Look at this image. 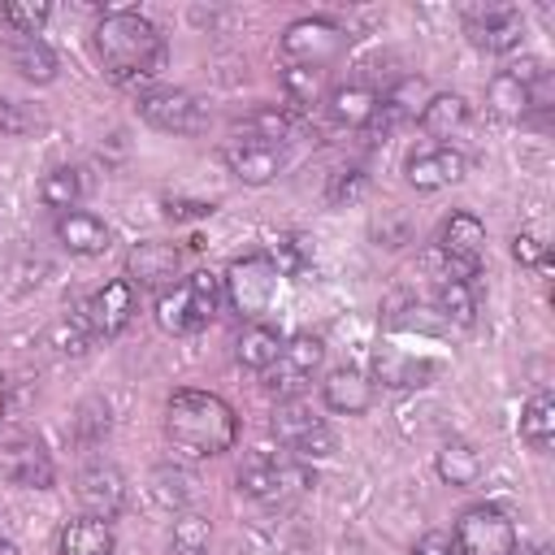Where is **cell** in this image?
Wrapping results in <instances>:
<instances>
[{"label":"cell","mask_w":555,"mask_h":555,"mask_svg":"<svg viewBox=\"0 0 555 555\" xmlns=\"http://www.w3.org/2000/svg\"><path fill=\"white\" fill-rule=\"evenodd\" d=\"M91 43L113 82H147L165 69V35L139 9H108L95 22Z\"/></svg>","instance_id":"6da1fadb"},{"label":"cell","mask_w":555,"mask_h":555,"mask_svg":"<svg viewBox=\"0 0 555 555\" xmlns=\"http://www.w3.org/2000/svg\"><path fill=\"white\" fill-rule=\"evenodd\" d=\"M165 434L186 455H221L238 438V416L221 395L173 390L165 403Z\"/></svg>","instance_id":"7a4b0ae2"},{"label":"cell","mask_w":555,"mask_h":555,"mask_svg":"<svg viewBox=\"0 0 555 555\" xmlns=\"http://www.w3.org/2000/svg\"><path fill=\"white\" fill-rule=\"evenodd\" d=\"M451 546H455V555H516L520 551L516 520L494 503H477V507L460 512Z\"/></svg>","instance_id":"3957f363"},{"label":"cell","mask_w":555,"mask_h":555,"mask_svg":"<svg viewBox=\"0 0 555 555\" xmlns=\"http://www.w3.org/2000/svg\"><path fill=\"white\" fill-rule=\"evenodd\" d=\"M347 43H351V35L330 17H299L278 39L286 65H308V69H325L330 61L343 56Z\"/></svg>","instance_id":"277c9868"},{"label":"cell","mask_w":555,"mask_h":555,"mask_svg":"<svg viewBox=\"0 0 555 555\" xmlns=\"http://www.w3.org/2000/svg\"><path fill=\"white\" fill-rule=\"evenodd\" d=\"M234 481H238L243 494H251L260 503H286V499H295V494H304L312 486V473L304 464H286V460H273V455L256 451V455H247L238 464Z\"/></svg>","instance_id":"5b68a950"},{"label":"cell","mask_w":555,"mask_h":555,"mask_svg":"<svg viewBox=\"0 0 555 555\" xmlns=\"http://www.w3.org/2000/svg\"><path fill=\"white\" fill-rule=\"evenodd\" d=\"M481 251H486V225L473 212H451L438 230V256L447 260L442 278L473 282L481 269Z\"/></svg>","instance_id":"8992f818"},{"label":"cell","mask_w":555,"mask_h":555,"mask_svg":"<svg viewBox=\"0 0 555 555\" xmlns=\"http://www.w3.org/2000/svg\"><path fill=\"white\" fill-rule=\"evenodd\" d=\"M139 117L169 134H199L208 126L204 104L182 87H152L139 95Z\"/></svg>","instance_id":"52a82bcc"},{"label":"cell","mask_w":555,"mask_h":555,"mask_svg":"<svg viewBox=\"0 0 555 555\" xmlns=\"http://www.w3.org/2000/svg\"><path fill=\"white\" fill-rule=\"evenodd\" d=\"M225 295L243 317H260L278 291V269L269 264V256H243L225 269Z\"/></svg>","instance_id":"ba28073f"},{"label":"cell","mask_w":555,"mask_h":555,"mask_svg":"<svg viewBox=\"0 0 555 555\" xmlns=\"http://www.w3.org/2000/svg\"><path fill=\"white\" fill-rule=\"evenodd\" d=\"M0 473L13 481V486H26V490H48L56 468H52V455L43 451L39 438L30 434H9L0 442Z\"/></svg>","instance_id":"9c48e42d"},{"label":"cell","mask_w":555,"mask_h":555,"mask_svg":"<svg viewBox=\"0 0 555 555\" xmlns=\"http://www.w3.org/2000/svg\"><path fill=\"white\" fill-rule=\"evenodd\" d=\"M182 273V251L173 243H160V238H147V243H134L130 256H126V282L139 286V291H169L173 278Z\"/></svg>","instance_id":"30bf717a"},{"label":"cell","mask_w":555,"mask_h":555,"mask_svg":"<svg viewBox=\"0 0 555 555\" xmlns=\"http://www.w3.org/2000/svg\"><path fill=\"white\" fill-rule=\"evenodd\" d=\"M74 494H78V503H82V516L113 520V516H121V507H126V477H121L113 464H87V468L78 473Z\"/></svg>","instance_id":"8fae6325"},{"label":"cell","mask_w":555,"mask_h":555,"mask_svg":"<svg viewBox=\"0 0 555 555\" xmlns=\"http://www.w3.org/2000/svg\"><path fill=\"white\" fill-rule=\"evenodd\" d=\"M221 156H225L230 173H234L238 182H247V186H264V182H273L278 169H282V147L256 139V134L230 139V143L221 147Z\"/></svg>","instance_id":"7c38bea8"},{"label":"cell","mask_w":555,"mask_h":555,"mask_svg":"<svg viewBox=\"0 0 555 555\" xmlns=\"http://www.w3.org/2000/svg\"><path fill=\"white\" fill-rule=\"evenodd\" d=\"M82 312H87L91 334L113 338V334H121V330L130 325V317H134V286H130L126 278H113V282H104V286L87 299Z\"/></svg>","instance_id":"4fadbf2b"},{"label":"cell","mask_w":555,"mask_h":555,"mask_svg":"<svg viewBox=\"0 0 555 555\" xmlns=\"http://www.w3.org/2000/svg\"><path fill=\"white\" fill-rule=\"evenodd\" d=\"M468 39L486 52H516L520 39H525V22L512 4H494L486 13H468Z\"/></svg>","instance_id":"5bb4252c"},{"label":"cell","mask_w":555,"mask_h":555,"mask_svg":"<svg viewBox=\"0 0 555 555\" xmlns=\"http://www.w3.org/2000/svg\"><path fill=\"white\" fill-rule=\"evenodd\" d=\"M464 169H468V160H464L455 147H447V143H438V147H429V152H412L408 165H403L408 186H416V191L451 186V182L464 178Z\"/></svg>","instance_id":"9a60e30c"},{"label":"cell","mask_w":555,"mask_h":555,"mask_svg":"<svg viewBox=\"0 0 555 555\" xmlns=\"http://www.w3.org/2000/svg\"><path fill=\"white\" fill-rule=\"evenodd\" d=\"M321 356H325V347H321V338L317 334H295L291 343H282V351H278V360H273V377H269V386L278 390H295V386H304L317 369H321Z\"/></svg>","instance_id":"2e32d148"},{"label":"cell","mask_w":555,"mask_h":555,"mask_svg":"<svg viewBox=\"0 0 555 555\" xmlns=\"http://www.w3.org/2000/svg\"><path fill=\"white\" fill-rule=\"evenodd\" d=\"M4 52H9V65L26 78V82H52L56 78V52L39 39V35H13L9 30V39H4Z\"/></svg>","instance_id":"e0dca14e"},{"label":"cell","mask_w":555,"mask_h":555,"mask_svg":"<svg viewBox=\"0 0 555 555\" xmlns=\"http://www.w3.org/2000/svg\"><path fill=\"white\" fill-rule=\"evenodd\" d=\"M321 399H325V408H334L343 416H360L373 403V382L360 369H334L321 382Z\"/></svg>","instance_id":"ac0fdd59"},{"label":"cell","mask_w":555,"mask_h":555,"mask_svg":"<svg viewBox=\"0 0 555 555\" xmlns=\"http://www.w3.org/2000/svg\"><path fill=\"white\" fill-rule=\"evenodd\" d=\"M56 238H61V247L74 251V256H100V251L113 243L108 225H104L95 212H61V217H56Z\"/></svg>","instance_id":"d6986e66"},{"label":"cell","mask_w":555,"mask_h":555,"mask_svg":"<svg viewBox=\"0 0 555 555\" xmlns=\"http://www.w3.org/2000/svg\"><path fill=\"white\" fill-rule=\"evenodd\" d=\"M56 551H61V555H113V551H117V538H113L108 520L74 516V520L61 525Z\"/></svg>","instance_id":"ffe728a7"},{"label":"cell","mask_w":555,"mask_h":555,"mask_svg":"<svg viewBox=\"0 0 555 555\" xmlns=\"http://www.w3.org/2000/svg\"><path fill=\"white\" fill-rule=\"evenodd\" d=\"M416 121H421V130H425L429 139H451L455 130L468 126V100L455 95V91H438V95H429V100L421 104Z\"/></svg>","instance_id":"44dd1931"},{"label":"cell","mask_w":555,"mask_h":555,"mask_svg":"<svg viewBox=\"0 0 555 555\" xmlns=\"http://www.w3.org/2000/svg\"><path fill=\"white\" fill-rule=\"evenodd\" d=\"M330 117L338 126H351V130H364L377 121V91L373 87H360V82H347V87H334L330 91Z\"/></svg>","instance_id":"7402d4cb"},{"label":"cell","mask_w":555,"mask_h":555,"mask_svg":"<svg viewBox=\"0 0 555 555\" xmlns=\"http://www.w3.org/2000/svg\"><path fill=\"white\" fill-rule=\"evenodd\" d=\"M486 104H490V113H494L499 121H520V117H529V108H533V87L503 69V74L490 78Z\"/></svg>","instance_id":"603a6c76"},{"label":"cell","mask_w":555,"mask_h":555,"mask_svg":"<svg viewBox=\"0 0 555 555\" xmlns=\"http://www.w3.org/2000/svg\"><path fill=\"white\" fill-rule=\"evenodd\" d=\"M278 351H282V338H278V330L264 325V321L243 325V334L234 338V356H238V364L251 369V373H269L273 360H278Z\"/></svg>","instance_id":"cb8c5ba5"},{"label":"cell","mask_w":555,"mask_h":555,"mask_svg":"<svg viewBox=\"0 0 555 555\" xmlns=\"http://www.w3.org/2000/svg\"><path fill=\"white\" fill-rule=\"evenodd\" d=\"M434 468H438V477H442L447 486L468 490V486H477V481H481V468H486V464H481V455L473 451V442L451 438V442H442V451H438Z\"/></svg>","instance_id":"d4e9b609"},{"label":"cell","mask_w":555,"mask_h":555,"mask_svg":"<svg viewBox=\"0 0 555 555\" xmlns=\"http://www.w3.org/2000/svg\"><path fill=\"white\" fill-rule=\"evenodd\" d=\"M87 195V178L82 169L74 165H52L43 178H39V199L43 208H56V212H74V204Z\"/></svg>","instance_id":"484cf974"},{"label":"cell","mask_w":555,"mask_h":555,"mask_svg":"<svg viewBox=\"0 0 555 555\" xmlns=\"http://www.w3.org/2000/svg\"><path fill=\"white\" fill-rule=\"evenodd\" d=\"M425 100H429V95H425V78H416V74L399 78V82H395L386 95H377L382 126H395V121H403V117H416Z\"/></svg>","instance_id":"4316f807"},{"label":"cell","mask_w":555,"mask_h":555,"mask_svg":"<svg viewBox=\"0 0 555 555\" xmlns=\"http://www.w3.org/2000/svg\"><path fill=\"white\" fill-rule=\"evenodd\" d=\"M520 438L533 447V451H546L555 442V399L546 390H538L525 412H520Z\"/></svg>","instance_id":"83f0119b"},{"label":"cell","mask_w":555,"mask_h":555,"mask_svg":"<svg viewBox=\"0 0 555 555\" xmlns=\"http://www.w3.org/2000/svg\"><path fill=\"white\" fill-rule=\"evenodd\" d=\"M156 325L165 334H191V330H199V317L191 308L186 286H169V291L156 295Z\"/></svg>","instance_id":"f1b7e54d"},{"label":"cell","mask_w":555,"mask_h":555,"mask_svg":"<svg viewBox=\"0 0 555 555\" xmlns=\"http://www.w3.org/2000/svg\"><path fill=\"white\" fill-rule=\"evenodd\" d=\"M317 425H325L317 412H312V403L308 399H282L278 408H273V434L286 442V447H295L304 434H312Z\"/></svg>","instance_id":"f546056e"},{"label":"cell","mask_w":555,"mask_h":555,"mask_svg":"<svg viewBox=\"0 0 555 555\" xmlns=\"http://www.w3.org/2000/svg\"><path fill=\"white\" fill-rule=\"evenodd\" d=\"M147 494H152L156 507L182 512V507L191 503V477H186L182 468H173V464H160V468L152 473V481H147Z\"/></svg>","instance_id":"4dcf8cb0"},{"label":"cell","mask_w":555,"mask_h":555,"mask_svg":"<svg viewBox=\"0 0 555 555\" xmlns=\"http://www.w3.org/2000/svg\"><path fill=\"white\" fill-rule=\"evenodd\" d=\"M247 134H256V139H264V143H273V147H282V143L295 134V117H291V108H282V104H256V108L247 113Z\"/></svg>","instance_id":"1f68e13d"},{"label":"cell","mask_w":555,"mask_h":555,"mask_svg":"<svg viewBox=\"0 0 555 555\" xmlns=\"http://www.w3.org/2000/svg\"><path fill=\"white\" fill-rule=\"evenodd\" d=\"M373 369H377V377H382L386 386H425V377L434 373V364H429V360L395 356V351H377Z\"/></svg>","instance_id":"d6a6232c"},{"label":"cell","mask_w":555,"mask_h":555,"mask_svg":"<svg viewBox=\"0 0 555 555\" xmlns=\"http://www.w3.org/2000/svg\"><path fill=\"white\" fill-rule=\"evenodd\" d=\"M438 312L455 325H473L477 321V295H473V282H455V278H442L438 282Z\"/></svg>","instance_id":"836d02e7"},{"label":"cell","mask_w":555,"mask_h":555,"mask_svg":"<svg viewBox=\"0 0 555 555\" xmlns=\"http://www.w3.org/2000/svg\"><path fill=\"white\" fill-rule=\"evenodd\" d=\"M208 538H212V525H208V516H195V512H178V520H173V533H169V551H173V555H204V551H208Z\"/></svg>","instance_id":"e575fe53"},{"label":"cell","mask_w":555,"mask_h":555,"mask_svg":"<svg viewBox=\"0 0 555 555\" xmlns=\"http://www.w3.org/2000/svg\"><path fill=\"white\" fill-rule=\"evenodd\" d=\"M282 91L291 104H317L325 91V69H308V65H286L282 69Z\"/></svg>","instance_id":"d590c367"},{"label":"cell","mask_w":555,"mask_h":555,"mask_svg":"<svg viewBox=\"0 0 555 555\" xmlns=\"http://www.w3.org/2000/svg\"><path fill=\"white\" fill-rule=\"evenodd\" d=\"M182 286H186V295H191V308H195L199 325H208V321L217 317V308H221V278L208 273V269H199V273H191Z\"/></svg>","instance_id":"8d00e7d4"},{"label":"cell","mask_w":555,"mask_h":555,"mask_svg":"<svg viewBox=\"0 0 555 555\" xmlns=\"http://www.w3.org/2000/svg\"><path fill=\"white\" fill-rule=\"evenodd\" d=\"M0 17H4V26H9L13 35H35V30L52 17V4H43V0H9V4L0 9Z\"/></svg>","instance_id":"74e56055"},{"label":"cell","mask_w":555,"mask_h":555,"mask_svg":"<svg viewBox=\"0 0 555 555\" xmlns=\"http://www.w3.org/2000/svg\"><path fill=\"white\" fill-rule=\"evenodd\" d=\"M87 338H91V325H87V312L82 308L74 317H65V321L52 325V347L61 356H82L87 351Z\"/></svg>","instance_id":"f35d334b"},{"label":"cell","mask_w":555,"mask_h":555,"mask_svg":"<svg viewBox=\"0 0 555 555\" xmlns=\"http://www.w3.org/2000/svg\"><path fill=\"white\" fill-rule=\"evenodd\" d=\"M269 264L278 269V278H299L308 269V243L299 234H286L278 238V247L269 251Z\"/></svg>","instance_id":"ab89813d"},{"label":"cell","mask_w":555,"mask_h":555,"mask_svg":"<svg viewBox=\"0 0 555 555\" xmlns=\"http://www.w3.org/2000/svg\"><path fill=\"white\" fill-rule=\"evenodd\" d=\"M35 126H39V113H30L26 104H17V100H4V104H0V134L22 139V134H30Z\"/></svg>","instance_id":"60d3db41"},{"label":"cell","mask_w":555,"mask_h":555,"mask_svg":"<svg viewBox=\"0 0 555 555\" xmlns=\"http://www.w3.org/2000/svg\"><path fill=\"white\" fill-rule=\"evenodd\" d=\"M364 191H369V178H364L360 169L334 173V182H330V204H351V199H360Z\"/></svg>","instance_id":"b9f144b4"},{"label":"cell","mask_w":555,"mask_h":555,"mask_svg":"<svg viewBox=\"0 0 555 555\" xmlns=\"http://www.w3.org/2000/svg\"><path fill=\"white\" fill-rule=\"evenodd\" d=\"M512 256H516L525 269H542V264H546V243H542L538 234L520 230V234L512 238Z\"/></svg>","instance_id":"7bdbcfd3"},{"label":"cell","mask_w":555,"mask_h":555,"mask_svg":"<svg viewBox=\"0 0 555 555\" xmlns=\"http://www.w3.org/2000/svg\"><path fill=\"white\" fill-rule=\"evenodd\" d=\"M299 460H325V455H334V434L325 429V425H317L312 434H304L295 447H291Z\"/></svg>","instance_id":"ee69618b"},{"label":"cell","mask_w":555,"mask_h":555,"mask_svg":"<svg viewBox=\"0 0 555 555\" xmlns=\"http://www.w3.org/2000/svg\"><path fill=\"white\" fill-rule=\"evenodd\" d=\"M165 217H173V221L212 217V204H208V199H165Z\"/></svg>","instance_id":"f6af8a7d"},{"label":"cell","mask_w":555,"mask_h":555,"mask_svg":"<svg viewBox=\"0 0 555 555\" xmlns=\"http://www.w3.org/2000/svg\"><path fill=\"white\" fill-rule=\"evenodd\" d=\"M412 555H455V546H451V538L447 533H425L421 542H416V551Z\"/></svg>","instance_id":"bcb514c9"},{"label":"cell","mask_w":555,"mask_h":555,"mask_svg":"<svg viewBox=\"0 0 555 555\" xmlns=\"http://www.w3.org/2000/svg\"><path fill=\"white\" fill-rule=\"evenodd\" d=\"M520 555H551V546H546V542H533V546H525Z\"/></svg>","instance_id":"7dc6e473"},{"label":"cell","mask_w":555,"mask_h":555,"mask_svg":"<svg viewBox=\"0 0 555 555\" xmlns=\"http://www.w3.org/2000/svg\"><path fill=\"white\" fill-rule=\"evenodd\" d=\"M4 408H9V386H4V377H0V416H4Z\"/></svg>","instance_id":"c3c4849f"},{"label":"cell","mask_w":555,"mask_h":555,"mask_svg":"<svg viewBox=\"0 0 555 555\" xmlns=\"http://www.w3.org/2000/svg\"><path fill=\"white\" fill-rule=\"evenodd\" d=\"M0 555H17V546L13 542H0Z\"/></svg>","instance_id":"681fc988"}]
</instances>
